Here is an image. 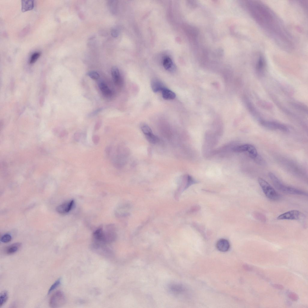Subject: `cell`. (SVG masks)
Segmentation results:
<instances>
[{
	"instance_id": "6da1fadb",
	"label": "cell",
	"mask_w": 308,
	"mask_h": 308,
	"mask_svg": "<svg viewBox=\"0 0 308 308\" xmlns=\"http://www.w3.org/2000/svg\"><path fill=\"white\" fill-rule=\"evenodd\" d=\"M246 5L251 17L264 31L282 48L290 50L292 47L290 37L275 12L261 1H248Z\"/></svg>"
},
{
	"instance_id": "7a4b0ae2",
	"label": "cell",
	"mask_w": 308,
	"mask_h": 308,
	"mask_svg": "<svg viewBox=\"0 0 308 308\" xmlns=\"http://www.w3.org/2000/svg\"><path fill=\"white\" fill-rule=\"evenodd\" d=\"M268 176L274 186L278 190L287 194L307 195L306 193L303 191L284 185L273 173L269 172Z\"/></svg>"
},
{
	"instance_id": "3957f363",
	"label": "cell",
	"mask_w": 308,
	"mask_h": 308,
	"mask_svg": "<svg viewBox=\"0 0 308 308\" xmlns=\"http://www.w3.org/2000/svg\"><path fill=\"white\" fill-rule=\"evenodd\" d=\"M258 181L264 194L268 199L273 201L279 200L281 196L266 181L259 178Z\"/></svg>"
},
{
	"instance_id": "277c9868",
	"label": "cell",
	"mask_w": 308,
	"mask_h": 308,
	"mask_svg": "<svg viewBox=\"0 0 308 308\" xmlns=\"http://www.w3.org/2000/svg\"><path fill=\"white\" fill-rule=\"evenodd\" d=\"M65 302L66 298L64 294L61 291H58L51 297L49 305L51 307L57 308L64 305Z\"/></svg>"
},
{
	"instance_id": "5b68a950",
	"label": "cell",
	"mask_w": 308,
	"mask_h": 308,
	"mask_svg": "<svg viewBox=\"0 0 308 308\" xmlns=\"http://www.w3.org/2000/svg\"><path fill=\"white\" fill-rule=\"evenodd\" d=\"M261 124L264 127L273 130H279L285 132L289 131L288 129L286 126L281 123L274 121H262Z\"/></svg>"
},
{
	"instance_id": "8992f818",
	"label": "cell",
	"mask_w": 308,
	"mask_h": 308,
	"mask_svg": "<svg viewBox=\"0 0 308 308\" xmlns=\"http://www.w3.org/2000/svg\"><path fill=\"white\" fill-rule=\"evenodd\" d=\"M302 213L297 210H292L284 213L278 216L279 220H299L301 218Z\"/></svg>"
},
{
	"instance_id": "52a82bcc",
	"label": "cell",
	"mask_w": 308,
	"mask_h": 308,
	"mask_svg": "<svg viewBox=\"0 0 308 308\" xmlns=\"http://www.w3.org/2000/svg\"><path fill=\"white\" fill-rule=\"evenodd\" d=\"M74 204V200H71L57 207L56 210L58 213L60 214H66L71 211Z\"/></svg>"
},
{
	"instance_id": "ba28073f",
	"label": "cell",
	"mask_w": 308,
	"mask_h": 308,
	"mask_svg": "<svg viewBox=\"0 0 308 308\" xmlns=\"http://www.w3.org/2000/svg\"><path fill=\"white\" fill-rule=\"evenodd\" d=\"M151 86L153 92L155 93L162 91L166 88L161 81L156 78H154L152 80Z\"/></svg>"
},
{
	"instance_id": "9c48e42d",
	"label": "cell",
	"mask_w": 308,
	"mask_h": 308,
	"mask_svg": "<svg viewBox=\"0 0 308 308\" xmlns=\"http://www.w3.org/2000/svg\"><path fill=\"white\" fill-rule=\"evenodd\" d=\"M216 247L219 251L224 252L228 250L230 248V245L227 240L221 239L217 243Z\"/></svg>"
},
{
	"instance_id": "30bf717a",
	"label": "cell",
	"mask_w": 308,
	"mask_h": 308,
	"mask_svg": "<svg viewBox=\"0 0 308 308\" xmlns=\"http://www.w3.org/2000/svg\"><path fill=\"white\" fill-rule=\"evenodd\" d=\"M111 73L112 76L116 85H120L121 83V80L119 71L117 67L114 66L112 68Z\"/></svg>"
},
{
	"instance_id": "8fae6325",
	"label": "cell",
	"mask_w": 308,
	"mask_h": 308,
	"mask_svg": "<svg viewBox=\"0 0 308 308\" xmlns=\"http://www.w3.org/2000/svg\"><path fill=\"white\" fill-rule=\"evenodd\" d=\"M21 243H13L6 248L5 252L8 255L14 254L18 251L21 246Z\"/></svg>"
},
{
	"instance_id": "7c38bea8",
	"label": "cell",
	"mask_w": 308,
	"mask_h": 308,
	"mask_svg": "<svg viewBox=\"0 0 308 308\" xmlns=\"http://www.w3.org/2000/svg\"><path fill=\"white\" fill-rule=\"evenodd\" d=\"M162 92V96L164 99L170 100L174 99L175 98L176 94L168 89L166 88Z\"/></svg>"
},
{
	"instance_id": "4fadbf2b",
	"label": "cell",
	"mask_w": 308,
	"mask_h": 308,
	"mask_svg": "<svg viewBox=\"0 0 308 308\" xmlns=\"http://www.w3.org/2000/svg\"><path fill=\"white\" fill-rule=\"evenodd\" d=\"M99 86L101 92L104 95L107 96H110L112 95L111 91L104 82H100L99 84Z\"/></svg>"
},
{
	"instance_id": "5bb4252c",
	"label": "cell",
	"mask_w": 308,
	"mask_h": 308,
	"mask_svg": "<svg viewBox=\"0 0 308 308\" xmlns=\"http://www.w3.org/2000/svg\"><path fill=\"white\" fill-rule=\"evenodd\" d=\"M22 2V10L23 12L31 10L33 9L34 6L33 1H23Z\"/></svg>"
},
{
	"instance_id": "9a60e30c",
	"label": "cell",
	"mask_w": 308,
	"mask_h": 308,
	"mask_svg": "<svg viewBox=\"0 0 308 308\" xmlns=\"http://www.w3.org/2000/svg\"><path fill=\"white\" fill-rule=\"evenodd\" d=\"M163 65L164 68L167 70H172L174 68L173 61L169 57H166L164 58Z\"/></svg>"
},
{
	"instance_id": "2e32d148",
	"label": "cell",
	"mask_w": 308,
	"mask_h": 308,
	"mask_svg": "<svg viewBox=\"0 0 308 308\" xmlns=\"http://www.w3.org/2000/svg\"><path fill=\"white\" fill-rule=\"evenodd\" d=\"M256 64V69L258 71H262L264 68L265 63L264 58L262 55L259 56Z\"/></svg>"
},
{
	"instance_id": "e0dca14e",
	"label": "cell",
	"mask_w": 308,
	"mask_h": 308,
	"mask_svg": "<svg viewBox=\"0 0 308 308\" xmlns=\"http://www.w3.org/2000/svg\"><path fill=\"white\" fill-rule=\"evenodd\" d=\"M247 152L249 153V157L252 159H255L258 155L256 148L252 145L249 144Z\"/></svg>"
},
{
	"instance_id": "ac0fdd59",
	"label": "cell",
	"mask_w": 308,
	"mask_h": 308,
	"mask_svg": "<svg viewBox=\"0 0 308 308\" xmlns=\"http://www.w3.org/2000/svg\"><path fill=\"white\" fill-rule=\"evenodd\" d=\"M145 136L147 141L151 144H155L159 142V138L155 135H154L153 133L145 135Z\"/></svg>"
},
{
	"instance_id": "d6986e66",
	"label": "cell",
	"mask_w": 308,
	"mask_h": 308,
	"mask_svg": "<svg viewBox=\"0 0 308 308\" xmlns=\"http://www.w3.org/2000/svg\"><path fill=\"white\" fill-rule=\"evenodd\" d=\"M8 298V292L6 291H2L0 295V307L3 305L7 301Z\"/></svg>"
},
{
	"instance_id": "ffe728a7",
	"label": "cell",
	"mask_w": 308,
	"mask_h": 308,
	"mask_svg": "<svg viewBox=\"0 0 308 308\" xmlns=\"http://www.w3.org/2000/svg\"><path fill=\"white\" fill-rule=\"evenodd\" d=\"M249 144H243L234 147L233 151L236 152H243L247 151Z\"/></svg>"
},
{
	"instance_id": "44dd1931",
	"label": "cell",
	"mask_w": 308,
	"mask_h": 308,
	"mask_svg": "<svg viewBox=\"0 0 308 308\" xmlns=\"http://www.w3.org/2000/svg\"><path fill=\"white\" fill-rule=\"evenodd\" d=\"M141 129L145 135L152 133V130L147 125L142 123L140 125Z\"/></svg>"
},
{
	"instance_id": "7402d4cb",
	"label": "cell",
	"mask_w": 308,
	"mask_h": 308,
	"mask_svg": "<svg viewBox=\"0 0 308 308\" xmlns=\"http://www.w3.org/2000/svg\"><path fill=\"white\" fill-rule=\"evenodd\" d=\"M61 278L58 279L57 281H55L52 285L49 290L48 292V294H49L57 288L61 284Z\"/></svg>"
},
{
	"instance_id": "603a6c76",
	"label": "cell",
	"mask_w": 308,
	"mask_h": 308,
	"mask_svg": "<svg viewBox=\"0 0 308 308\" xmlns=\"http://www.w3.org/2000/svg\"><path fill=\"white\" fill-rule=\"evenodd\" d=\"M41 53L40 52H36L33 54L31 57L30 63L31 64H33L40 57Z\"/></svg>"
},
{
	"instance_id": "cb8c5ba5",
	"label": "cell",
	"mask_w": 308,
	"mask_h": 308,
	"mask_svg": "<svg viewBox=\"0 0 308 308\" xmlns=\"http://www.w3.org/2000/svg\"><path fill=\"white\" fill-rule=\"evenodd\" d=\"M87 75L90 77L91 78L95 80L98 79L100 76L99 75L98 73L94 71L89 72L87 73Z\"/></svg>"
},
{
	"instance_id": "d4e9b609",
	"label": "cell",
	"mask_w": 308,
	"mask_h": 308,
	"mask_svg": "<svg viewBox=\"0 0 308 308\" xmlns=\"http://www.w3.org/2000/svg\"><path fill=\"white\" fill-rule=\"evenodd\" d=\"M12 236L9 234H6L3 236L1 238V241L3 243H8L12 240Z\"/></svg>"
},
{
	"instance_id": "484cf974",
	"label": "cell",
	"mask_w": 308,
	"mask_h": 308,
	"mask_svg": "<svg viewBox=\"0 0 308 308\" xmlns=\"http://www.w3.org/2000/svg\"><path fill=\"white\" fill-rule=\"evenodd\" d=\"M187 183L186 187V188L189 186L193 184L197 183V181H196L193 178L190 176L188 175L187 176Z\"/></svg>"
},
{
	"instance_id": "4316f807",
	"label": "cell",
	"mask_w": 308,
	"mask_h": 308,
	"mask_svg": "<svg viewBox=\"0 0 308 308\" xmlns=\"http://www.w3.org/2000/svg\"><path fill=\"white\" fill-rule=\"evenodd\" d=\"M254 159L256 163L258 164L263 165L264 164V161L263 159L258 155Z\"/></svg>"
},
{
	"instance_id": "83f0119b",
	"label": "cell",
	"mask_w": 308,
	"mask_h": 308,
	"mask_svg": "<svg viewBox=\"0 0 308 308\" xmlns=\"http://www.w3.org/2000/svg\"><path fill=\"white\" fill-rule=\"evenodd\" d=\"M288 296L290 299L294 301H296L298 299V296L296 293L294 292L290 293Z\"/></svg>"
},
{
	"instance_id": "f1b7e54d",
	"label": "cell",
	"mask_w": 308,
	"mask_h": 308,
	"mask_svg": "<svg viewBox=\"0 0 308 308\" xmlns=\"http://www.w3.org/2000/svg\"><path fill=\"white\" fill-rule=\"evenodd\" d=\"M81 136V134L80 132H76L74 135L75 140L76 142H79Z\"/></svg>"
},
{
	"instance_id": "f546056e",
	"label": "cell",
	"mask_w": 308,
	"mask_h": 308,
	"mask_svg": "<svg viewBox=\"0 0 308 308\" xmlns=\"http://www.w3.org/2000/svg\"><path fill=\"white\" fill-rule=\"evenodd\" d=\"M100 140V137L98 136L94 135L92 137L93 141L95 144H97L99 143Z\"/></svg>"
},
{
	"instance_id": "4dcf8cb0",
	"label": "cell",
	"mask_w": 308,
	"mask_h": 308,
	"mask_svg": "<svg viewBox=\"0 0 308 308\" xmlns=\"http://www.w3.org/2000/svg\"><path fill=\"white\" fill-rule=\"evenodd\" d=\"M112 149V147L110 146H107L106 149H105V151L106 152L107 155H110V153L111 152Z\"/></svg>"
},
{
	"instance_id": "1f68e13d",
	"label": "cell",
	"mask_w": 308,
	"mask_h": 308,
	"mask_svg": "<svg viewBox=\"0 0 308 308\" xmlns=\"http://www.w3.org/2000/svg\"><path fill=\"white\" fill-rule=\"evenodd\" d=\"M273 286L275 288L278 289L283 290L284 289L283 286L281 284H274Z\"/></svg>"
},
{
	"instance_id": "d6a6232c",
	"label": "cell",
	"mask_w": 308,
	"mask_h": 308,
	"mask_svg": "<svg viewBox=\"0 0 308 308\" xmlns=\"http://www.w3.org/2000/svg\"><path fill=\"white\" fill-rule=\"evenodd\" d=\"M112 35L114 37H116L118 36V31L115 30H113L111 31Z\"/></svg>"
},
{
	"instance_id": "836d02e7",
	"label": "cell",
	"mask_w": 308,
	"mask_h": 308,
	"mask_svg": "<svg viewBox=\"0 0 308 308\" xmlns=\"http://www.w3.org/2000/svg\"><path fill=\"white\" fill-rule=\"evenodd\" d=\"M244 268L245 269L249 271H251L253 270L252 268L251 267L249 266L246 264L244 265Z\"/></svg>"
},
{
	"instance_id": "e575fe53",
	"label": "cell",
	"mask_w": 308,
	"mask_h": 308,
	"mask_svg": "<svg viewBox=\"0 0 308 308\" xmlns=\"http://www.w3.org/2000/svg\"><path fill=\"white\" fill-rule=\"evenodd\" d=\"M100 127V123H98L96 125L95 129V130H99Z\"/></svg>"
}]
</instances>
